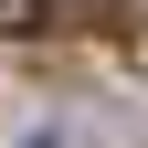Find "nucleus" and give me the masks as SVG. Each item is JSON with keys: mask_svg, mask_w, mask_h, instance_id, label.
Instances as JSON below:
<instances>
[{"mask_svg": "<svg viewBox=\"0 0 148 148\" xmlns=\"http://www.w3.org/2000/svg\"><path fill=\"white\" fill-rule=\"evenodd\" d=\"M64 11H85V0H0V32H53Z\"/></svg>", "mask_w": 148, "mask_h": 148, "instance_id": "nucleus-1", "label": "nucleus"}]
</instances>
